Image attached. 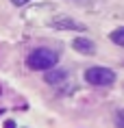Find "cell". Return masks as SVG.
<instances>
[{"instance_id": "1", "label": "cell", "mask_w": 124, "mask_h": 128, "mask_svg": "<svg viewBox=\"0 0 124 128\" xmlns=\"http://www.w3.org/2000/svg\"><path fill=\"white\" fill-rule=\"evenodd\" d=\"M57 61H59V54L55 50H50V48H37L33 52L28 54V68L35 70V72H46V70H52L57 65Z\"/></svg>"}, {"instance_id": "2", "label": "cell", "mask_w": 124, "mask_h": 128, "mask_svg": "<svg viewBox=\"0 0 124 128\" xmlns=\"http://www.w3.org/2000/svg\"><path fill=\"white\" fill-rule=\"evenodd\" d=\"M85 80L94 87H109L115 82V72L109 68H89L85 72Z\"/></svg>"}, {"instance_id": "3", "label": "cell", "mask_w": 124, "mask_h": 128, "mask_svg": "<svg viewBox=\"0 0 124 128\" xmlns=\"http://www.w3.org/2000/svg\"><path fill=\"white\" fill-rule=\"evenodd\" d=\"M55 28H61V30H85V24H81V22L72 20V18H65V15H61V18H55V20L50 22Z\"/></svg>"}, {"instance_id": "4", "label": "cell", "mask_w": 124, "mask_h": 128, "mask_svg": "<svg viewBox=\"0 0 124 128\" xmlns=\"http://www.w3.org/2000/svg\"><path fill=\"white\" fill-rule=\"evenodd\" d=\"M72 48H74L76 52H81V54H94L96 52V44L91 39H85V37H78V39L72 41Z\"/></svg>"}, {"instance_id": "5", "label": "cell", "mask_w": 124, "mask_h": 128, "mask_svg": "<svg viewBox=\"0 0 124 128\" xmlns=\"http://www.w3.org/2000/svg\"><path fill=\"white\" fill-rule=\"evenodd\" d=\"M65 78H68V74H65L63 70H55V68H52V72H48L44 80L48 82V85H59V82H63Z\"/></svg>"}, {"instance_id": "6", "label": "cell", "mask_w": 124, "mask_h": 128, "mask_svg": "<svg viewBox=\"0 0 124 128\" xmlns=\"http://www.w3.org/2000/svg\"><path fill=\"white\" fill-rule=\"evenodd\" d=\"M109 37H111V41H113V44H117V46H122V48H124V26L115 28V30L109 35Z\"/></svg>"}, {"instance_id": "7", "label": "cell", "mask_w": 124, "mask_h": 128, "mask_svg": "<svg viewBox=\"0 0 124 128\" xmlns=\"http://www.w3.org/2000/svg\"><path fill=\"white\" fill-rule=\"evenodd\" d=\"M115 126L117 128H124V108L115 113Z\"/></svg>"}, {"instance_id": "8", "label": "cell", "mask_w": 124, "mask_h": 128, "mask_svg": "<svg viewBox=\"0 0 124 128\" xmlns=\"http://www.w3.org/2000/svg\"><path fill=\"white\" fill-rule=\"evenodd\" d=\"M11 2H13L15 7H22V4H26V2H31V0H11Z\"/></svg>"}]
</instances>
